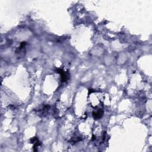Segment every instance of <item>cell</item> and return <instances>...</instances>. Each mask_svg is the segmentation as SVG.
I'll return each instance as SVG.
<instances>
[{
  "label": "cell",
  "instance_id": "1",
  "mask_svg": "<svg viewBox=\"0 0 152 152\" xmlns=\"http://www.w3.org/2000/svg\"><path fill=\"white\" fill-rule=\"evenodd\" d=\"M88 97L91 106L94 107L102 106L104 95L100 91H97L91 88L89 89Z\"/></svg>",
  "mask_w": 152,
  "mask_h": 152
},
{
  "label": "cell",
  "instance_id": "2",
  "mask_svg": "<svg viewBox=\"0 0 152 152\" xmlns=\"http://www.w3.org/2000/svg\"><path fill=\"white\" fill-rule=\"evenodd\" d=\"M66 110H67V107L65 104V103L61 100H58L55 103V107L54 109V115H55L56 117L60 118L65 115Z\"/></svg>",
  "mask_w": 152,
  "mask_h": 152
},
{
  "label": "cell",
  "instance_id": "3",
  "mask_svg": "<svg viewBox=\"0 0 152 152\" xmlns=\"http://www.w3.org/2000/svg\"><path fill=\"white\" fill-rule=\"evenodd\" d=\"M51 109V106L49 104H42L39 106L37 109H34L36 114L41 117L44 118L48 116Z\"/></svg>",
  "mask_w": 152,
  "mask_h": 152
},
{
  "label": "cell",
  "instance_id": "4",
  "mask_svg": "<svg viewBox=\"0 0 152 152\" xmlns=\"http://www.w3.org/2000/svg\"><path fill=\"white\" fill-rule=\"evenodd\" d=\"M55 72L60 75L61 80L62 83L66 82L69 78V74L68 71H65L62 68H57L55 70Z\"/></svg>",
  "mask_w": 152,
  "mask_h": 152
},
{
  "label": "cell",
  "instance_id": "5",
  "mask_svg": "<svg viewBox=\"0 0 152 152\" xmlns=\"http://www.w3.org/2000/svg\"><path fill=\"white\" fill-rule=\"evenodd\" d=\"M103 109L102 106H99L94 107V109L92 112V116L94 119H99L103 115Z\"/></svg>",
  "mask_w": 152,
  "mask_h": 152
},
{
  "label": "cell",
  "instance_id": "6",
  "mask_svg": "<svg viewBox=\"0 0 152 152\" xmlns=\"http://www.w3.org/2000/svg\"><path fill=\"white\" fill-rule=\"evenodd\" d=\"M30 143L33 144V150L35 151H36L37 150L38 147H39L41 145V142L39 141V138L36 137L31 138L30 139Z\"/></svg>",
  "mask_w": 152,
  "mask_h": 152
},
{
  "label": "cell",
  "instance_id": "7",
  "mask_svg": "<svg viewBox=\"0 0 152 152\" xmlns=\"http://www.w3.org/2000/svg\"><path fill=\"white\" fill-rule=\"evenodd\" d=\"M26 45V42H22L20 43V45L19 47H18L15 50V52L17 54H18V56H23L24 53L25 52V46Z\"/></svg>",
  "mask_w": 152,
  "mask_h": 152
},
{
  "label": "cell",
  "instance_id": "8",
  "mask_svg": "<svg viewBox=\"0 0 152 152\" xmlns=\"http://www.w3.org/2000/svg\"><path fill=\"white\" fill-rule=\"evenodd\" d=\"M81 140H82V138H81V137L76 135V136H74L72 138H71L69 142H71V143H75L77 142H78V141H81Z\"/></svg>",
  "mask_w": 152,
  "mask_h": 152
}]
</instances>
